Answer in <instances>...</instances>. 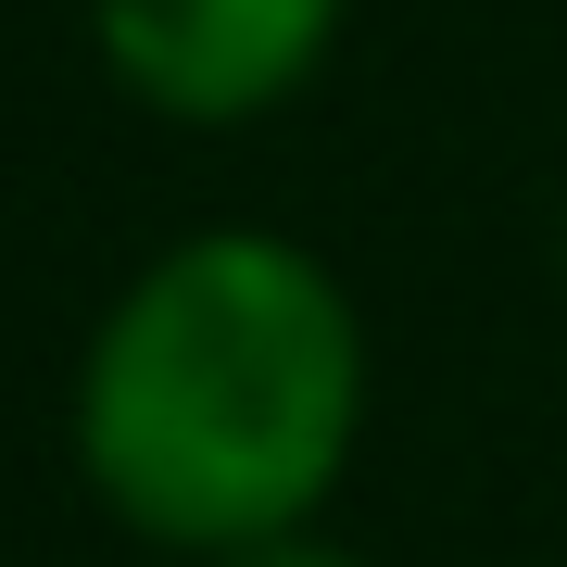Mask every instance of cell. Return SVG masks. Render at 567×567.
<instances>
[{
	"label": "cell",
	"mask_w": 567,
	"mask_h": 567,
	"mask_svg": "<svg viewBox=\"0 0 567 567\" xmlns=\"http://www.w3.org/2000/svg\"><path fill=\"white\" fill-rule=\"evenodd\" d=\"M365 416V341L316 252L215 227L102 316L76 379V454L152 543L240 555L328 505Z\"/></svg>",
	"instance_id": "1"
},
{
	"label": "cell",
	"mask_w": 567,
	"mask_h": 567,
	"mask_svg": "<svg viewBox=\"0 0 567 567\" xmlns=\"http://www.w3.org/2000/svg\"><path fill=\"white\" fill-rule=\"evenodd\" d=\"M227 567H353L341 543H316V529H278V543H240Z\"/></svg>",
	"instance_id": "3"
},
{
	"label": "cell",
	"mask_w": 567,
	"mask_h": 567,
	"mask_svg": "<svg viewBox=\"0 0 567 567\" xmlns=\"http://www.w3.org/2000/svg\"><path fill=\"white\" fill-rule=\"evenodd\" d=\"M341 0H102V63L177 126H240L316 76Z\"/></svg>",
	"instance_id": "2"
}]
</instances>
